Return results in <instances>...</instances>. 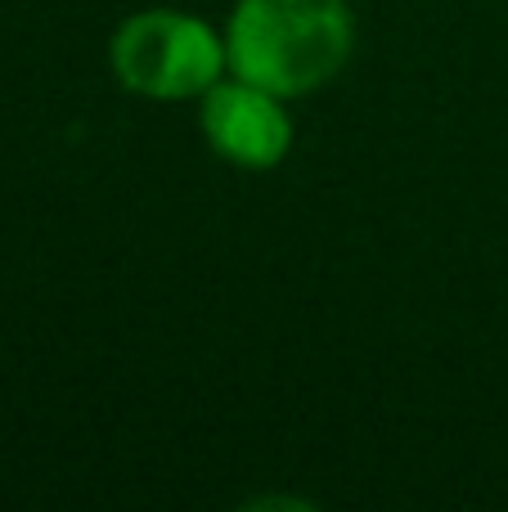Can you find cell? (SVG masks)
Returning a JSON list of instances; mask_svg holds the SVG:
<instances>
[{
	"mask_svg": "<svg viewBox=\"0 0 508 512\" xmlns=\"http://www.w3.org/2000/svg\"><path fill=\"white\" fill-rule=\"evenodd\" d=\"M225 45L243 81L279 99L311 95L351 54L347 0H239Z\"/></svg>",
	"mask_w": 508,
	"mask_h": 512,
	"instance_id": "cell-1",
	"label": "cell"
},
{
	"mask_svg": "<svg viewBox=\"0 0 508 512\" xmlns=\"http://www.w3.org/2000/svg\"><path fill=\"white\" fill-rule=\"evenodd\" d=\"M221 41L212 27L189 14L149 9L122 23L113 36V68L126 90L153 99H189L207 95L221 72Z\"/></svg>",
	"mask_w": 508,
	"mask_h": 512,
	"instance_id": "cell-2",
	"label": "cell"
},
{
	"mask_svg": "<svg viewBox=\"0 0 508 512\" xmlns=\"http://www.w3.org/2000/svg\"><path fill=\"white\" fill-rule=\"evenodd\" d=\"M203 135L225 162L239 167H275L293 144V126H288L279 95L252 86V81H230V86H212L203 104Z\"/></svg>",
	"mask_w": 508,
	"mask_h": 512,
	"instance_id": "cell-3",
	"label": "cell"
}]
</instances>
